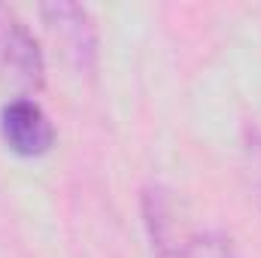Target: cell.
Wrapping results in <instances>:
<instances>
[{
	"instance_id": "cell-1",
	"label": "cell",
	"mask_w": 261,
	"mask_h": 258,
	"mask_svg": "<svg viewBox=\"0 0 261 258\" xmlns=\"http://www.w3.org/2000/svg\"><path fill=\"white\" fill-rule=\"evenodd\" d=\"M40 18L49 37L55 40V46L61 49L67 64L79 76H88L97 67V55H100V34L91 9L82 3L55 0L40 6Z\"/></svg>"
},
{
	"instance_id": "cell-2",
	"label": "cell",
	"mask_w": 261,
	"mask_h": 258,
	"mask_svg": "<svg viewBox=\"0 0 261 258\" xmlns=\"http://www.w3.org/2000/svg\"><path fill=\"white\" fill-rule=\"evenodd\" d=\"M0 70L21 88H40L46 82L43 49L21 15L9 6H0Z\"/></svg>"
},
{
	"instance_id": "cell-3",
	"label": "cell",
	"mask_w": 261,
	"mask_h": 258,
	"mask_svg": "<svg viewBox=\"0 0 261 258\" xmlns=\"http://www.w3.org/2000/svg\"><path fill=\"white\" fill-rule=\"evenodd\" d=\"M0 134L6 146L21 158H40L55 146V128L40 104L15 97L0 110Z\"/></svg>"
},
{
	"instance_id": "cell-4",
	"label": "cell",
	"mask_w": 261,
	"mask_h": 258,
	"mask_svg": "<svg viewBox=\"0 0 261 258\" xmlns=\"http://www.w3.org/2000/svg\"><path fill=\"white\" fill-rule=\"evenodd\" d=\"M143 222H146V231H149L152 246L161 255L179 258L182 249H186V243L192 240V234H186L179 228L176 200L170 197L167 189H161V186H149L143 192Z\"/></svg>"
},
{
	"instance_id": "cell-5",
	"label": "cell",
	"mask_w": 261,
	"mask_h": 258,
	"mask_svg": "<svg viewBox=\"0 0 261 258\" xmlns=\"http://www.w3.org/2000/svg\"><path fill=\"white\" fill-rule=\"evenodd\" d=\"M240 152H243V176H246L249 197L261 210V128L258 125L243 128V149Z\"/></svg>"
},
{
	"instance_id": "cell-6",
	"label": "cell",
	"mask_w": 261,
	"mask_h": 258,
	"mask_svg": "<svg viewBox=\"0 0 261 258\" xmlns=\"http://www.w3.org/2000/svg\"><path fill=\"white\" fill-rule=\"evenodd\" d=\"M179 258H240L231 237L219 234V231H206V234H192V240L186 243Z\"/></svg>"
}]
</instances>
